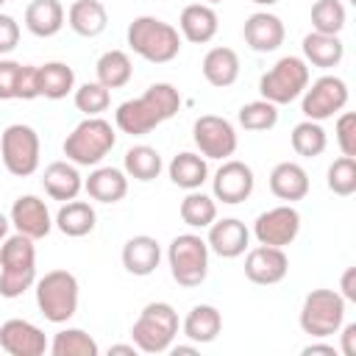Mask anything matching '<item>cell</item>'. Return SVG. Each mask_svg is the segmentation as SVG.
<instances>
[{
  "label": "cell",
  "instance_id": "1",
  "mask_svg": "<svg viewBox=\"0 0 356 356\" xmlns=\"http://www.w3.org/2000/svg\"><path fill=\"white\" fill-rule=\"evenodd\" d=\"M181 108V95L172 83H150L145 89V95L134 97V100H125L117 106L114 111V125L122 131V134H131V136H145L150 134L153 128H159L161 122L172 120Z\"/></svg>",
  "mask_w": 356,
  "mask_h": 356
},
{
  "label": "cell",
  "instance_id": "2",
  "mask_svg": "<svg viewBox=\"0 0 356 356\" xmlns=\"http://www.w3.org/2000/svg\"><path fill=\"white\" fill-rule=\"evenodd\" d=\"M36 284V248L25 234H11L0 245V295L14 300Z\"/></svg>",
  "mask_w": 356,
  "mask_h": 356
},
{
  "label": "cell",
  "instance_id": "3",
  "mask_svg": "<svg viewBox=\"0 0 356 356\" xmlns=\"http://www.w3.org/2000/svg\"><path fill=\"white\" fill-rule=\"evenodd\" d=\"M128 47L150 64H167L181 53V33L159 17H136L128 25Z\"/></svg>",
  "mask_w": 356,
  "mask_h": 356
},
{
  "label": "cell",
  "instance_id": "4",
  "mask_svg": "<svg viewBox=\"0 0 356 356\" xmlns=\"http://www.w3.org/2000/svg\"><path fill=\"white\" fill-rule=\"evenodd\" d=\"M114 145H117V134L111 122L103 117H86L72 128V134H67L64 156L75 167H97L111 153Z\"/></svg>",
  "mask_w": 356,
  "mask_h": 356
},
{
  "label": "cell",
  "instance_id": "5",
  "mask_svg": "<svg viewBox=\"0 0 356 356\" xmlns=\"http://www.w3.org/2000/svg\"><path fill=\"white\" fill-rule=\"evenodd\" d=\"M175 334H178V312L164 300L147 303L131 328V339H134L136 350H142V353L170 350Z\"/></svg>",
  "mask_w": 356,
  "mask_h": 356
},
{
  "label": "cell",
  "instance_id": "6",
  "mask_svg": "<svg viewBox=\"0 0 356 356\" xmlns=\"http://www.w3.org/2000/svg\"><path fill=\"white\" fill-rule=\"evenodd\" d=\"M78 278L70 270H50L36 281V306L47 323H67L78 312Z\"/></svg>",
  "mask_w": 356,
  "mask_h": 356
},
{
  "label": "cell",
  "instance_id": "7",
  "mask_svg": "<svg viewBox=\"0 0 356 356\" xmlns=\"http://www.w3.org/2000/svg\"><path fill=\"white\" fill-rule=\"evenodd\" d=\"M309 83V64L300 56H284L259 78V95L275 106H286L298 100Z\"/></svg>",
  "mask_w": 356,
  "mask_h": 356
},
{
  "label": "cell",
  "instance_id": "8",
  "mask_svg": "<svg viewBox=\"0 0 356 356\" xmlns=\"http://www.w3.org/2000/svg\"><path fill=\"white\" fill-rule=\"evenodd\" d=\"M167 261L178 286H200L209 275V245L197 234H178L167 248Z\"/></svg>",
  "mask_w": 356,
  "mask_h": 356
},
{
  "label": "cell",
  "instance_id": "9",
  "mask_svg": "<svg viewBox=\"0 0 356 356\" xmlns=\"http://www.w3.org/2000/svg\"><path fill=\"white\" fill-rule=\"evenodd\" d=\"M300 328L312 339L337 334L345 323V298L337 289H312L300 306Z\"/></svg>",
  "mask_w": 356,
  "mask_h": 356
},
{
  "label": "cell",
  "instance_id": "10",
  "mask_svg": "<svg viewBox=\"0 0 356 356\" xmlns=\"http://www.w3.org/2000/svg\"><path fill=\"white\" fill-rule=\"evenodd\" d=\"M39 153H42V142L31 125L14 122L0 134V156L11 175L17 178L33 175L39 170Z\"/></svg>",
  "mask_w": 356,
  "mask_h": 356
},
{
  "label": "cell",
  "instance_id": "11",
  "mask_svg": "<svg viewBox=\"0 0 356 356\" xmlns=\"http://www.w3.org/2000/svg\"><path fill=\"white\" fill-rule=\"evenodd\" d=\"M348 83L337 75H323L317 78L314 83H309L303 89V103H300V111L306 120H314V122H323V120H331L334 114H339L345 106H348Z\"/></svg>",
  "mask_w": 356,
  "mask_h": 356
},
{
  "label": "cell",
  "instance_id": "12",
  "mask_svg": "<svg viewBox=\"0 0 356 356\" xmlns=\"http://www.w3.org/2000/svg\"><path fill=\"white\" fill-rule=\"evenodd\" d=\"M192 139H195V147L200 150L203 159H220V161L231 159L236 153V145H239L234 125L217 114L197 117L192 125Z\"/></svg>",
  "mask_w": 356,
  "mask_h": 356
},
{
  "label": "cell",
  "instance_id": "13",
  "mask_svg": "<svg viewBox=\"0 0 356 356\" xmlns=\"http://www.w3.org/2000/svg\"><path fill=\"white\" fill-rule=\"evenodd\" d=\"M300 234V214L292 203L267 209L256 217L253 222V236L259 245H270V248H286L295 242V236Z\"/></svg>",
  "mask_w": 356,
  "mask_h": 356
},
{
  "label": "cell",
  "instance_id": "14",
  "mask_svg": "<svg viewBox=\"0 0 356 356\" xmlns=\"http://www.w3.org/2000/svg\"><path fill=\"white\" fill-rule=\"evenodd\" d=\"M253 186H256L253 170L239 159H225L211 178V197L225 206H236L253 195Z\"/></svg>",
  "mask_w": 356,
  "mask_h": 356
},
{
  "label": "cell",
  "instance_id": "15",
  "mask_svg": "<svg viewBox=\"0 0 356 356\" xmlns=\"http://www.w3.org/2000/svg\"><path fill=\"white\" fill-rule=\"evenodd\" d=\"M286 273H289V259H286L284 248L256 245L245 256V278L259 284V286L278 284L286 278Z\"/></svg>",
  "mask_w": 356,
  "mask_h": 356
},
{
  "label": "cell",
  "instance_id": "16",
  "mask_svg": "<svg viewBox=\"0 0 356 356\" xmlns=\"http://www.w3.org/2000/svg\"><path fill=\"white\" fill-rule=\"evenodd\" d=\"M0 348L11 356H42L50 350L44 331L19 317H11L0 325Z\"/></svg>",
  "mask_w": 356,
  "mask_h": 356
},
{
  "label": "cell",
  "instance_id": "17",
  "mask_svg": "<svg viewBox=\"0 0 356 356\" xmlns=\"http://www.w3.org/2000/svg\"><path fill=\"white\" fill-rule=\"evenodd\" d=\"M8 220L19 234L31 236L33 242L44 239L50 234V228H53V217L47 211V203L42 197H36V195H19L14 200V206H11Z\"/></svg>",
  "mask_w": 356,
  "mask_h": 356
},
{
  "label": "cell",
  "instance_id": "18",
  "mask_svg": "<svg viewBox=\"0 0 356 356\" xmlns=\"http://www.w3.org/2000/svg\"><path fill=\"white\" fill-rule=\"evenodd\" d=\"M248 242H250V231L236 217L214 220L209 225L206 245H209V253H217L220 259H236V256H242L248 250Z\"/></svg>",
  "mask_w": 356,
  "mask_h": 356
},
{
  "label": "cell",
  "instance_id": "19",
  "mask_svg": "<svg viewBox=\"0 0 356 356\" xmlns=\"http://www.w3.org/2000/svg\"><path fill=\"white\" fill-rule=\"evenodd\" d=\"M242 36H245V44L256 53H273L284 44V36H286V28L281 22V17L270 14V11H256L245 19V28H242Z\"/></svg>",
  "mask_w": 356,
  "mask_h": 356
},
{
  "label": "cell",
  "instance_id": "20",
  "mask_svg": "<svg viewBox=\"0 0 356 356\" xmlns=\"http://www.w3.org/2000/svg\"><path fill=\"white\" fill-rule=\"evenodd\" d=\"M178 28H181V36L192 44H206L217 36V28H220V17L217 11L209 6V3H189L184 11H181V19H178Z\"/></svg>",
  "mask_w": 356,
  "mask_h": 356
},
{
  "label": "cell",
  "instance_id": "21",
  "mask_svg": "<svg viewBox=\"0 0 356 356\" xmlns=\"http://www.w3.org/2000/svg\"><path fill=\"white\" fill-rule=\"evenodd\" d=\"M309 186H312L309 184V172L298 161H281L270 172V192L278 200H286V203L303 200L309 195Z\"/></svg>",
  "mask_w": 356,
  "mask_h": 356
},
{
  "label": "cell",
  "instance_id": "22",
  "mask_svg": "<svg viewBox=\"0 0 356 356\" xmlns=\"http://www.w3.org/2000/svg\"><path fill=\"white\" fill-rule=\"evenodd\" d=\"M159 261H161V248H159V242H156L153 236H147V234L131 236V239L122 245V267H125L131 275L145 278V275L156 273Z\"/></svg>",
  "mask_w": 356,
  "mask_h": 356
},
{
  "label": "cell",
  "instance_id": "23",
  "mask_svg": "<svg viewBox=\"0 0 356 356\" xmlns=\"http://www.w3.org/2000/svg\"><path fill=\"white\" fill-rule=\"evenodd\" d=\"M42 186L53 200H75L83 189V178L72 161H50L42 175Z\"/></svg>",
  "mask_w": 356,
  "mask_h": 356
},
{
  "label": "cell",
  "instance_id": "24",
  "mask_svg": "<svg viewBox=\"0 0 356 356\" xmlns=\"http://www.w3.org/2000/svg\"><path fill=\"white\" fill-rule=\"evenodd\" d=\"M83 189L97 203H120L128 195V175L117 167H97L83 181Z\"/></svg>",
  "mask_w": 356,
  "mask_h": 356
},
{
  "label": "cell",
  "instance_id": "25",
  "mask_svg": "<svg viewBox=\"0 0 356 356\" xmlns=\"http://www.w3.org/2000/svg\"><path fill=\"white\" fill-rule=\"evenodd\" d=\"M181 331L189 342L195 345H209L220 337L222 331V314L211 306V303H197L189 309V314L181 323Z\"/></svg>",
  "mask_w": 356,
  "mask_h": 356
},
{
  "label": "cell",
  "instance_id": "26",
  "mask_svg": "<svg viewBox=\"0 0 356 356\" xmlns=\"http://www.w3.org/2000/svg\"><path fill=\"white\" fill-rule=\"evenodd\" d=\"M67 25L83 36V39H95L106 31L108 25V14H106V6L100 0H75L67 11Z\"/></svg>",
  "mask_w": 356,
  "mask_h": 356
},
{
  "label": "cell",
  "instance_id": "27",
  "mask_svg": "<svg viewBox=\"0 0 356 356\" xmlns=\"http://www.w3.org/2000/svg\"><path fill=\"white\" fill-rule=\"evenodd\" d=\"M25 28L39 39L56 36L64 28V6L58 0H31L25 8Z\"/></svg>",
  "mask_w": 356,
  "mask_h": 356
},
{
  "label": "cell",
  "instance_id": "28",
  "mask_svg": "<svg viewBox=\"0 0 356 356\" xmlns=\"http://www.w3.org/2000/svg\"><path fill=\"white\" fill-rule=\"evenodd\" d=\"M203 78L217 86V89H225L231 83H236L239 78V56L234 47H211L206 56H203Z\"/></svg>",
  "mask_w": 356,
  "mask_h": 356
},
{
  "label": "cell",
  "instance_id": "29",
  "mask_svg": "<svg viewBox=\"0 0 356 356\" xmlns=\"http://www.w3.org/2000/svg\"><path fill=\"white\" fill-rule=\"evenodd\" d=\"M303 61L306 64H314L320 70H328V67H337L345 56V44L339 42L337 33H306L303 36Z\"/></svg>",
  "mask_w": 356,
  "mask_h": 356
},
{
  "label": "cell",
  "instance_id": "30",
  "mask_svg": "<svg viewBox=\"0 0 356 356\" xmlns=\"http://www.w3.org/2000/svg\"><path fill=\"white\" fill-rule=\"evenodd\" d=\"M95 222H97V214H95V209L86 200H67L58 209L56 220H53V225L64 236H72V239H81V236L92 234L95 231Z\"/></svg>",
  "mask_w": 356,
  "mask_h": 356
},
{
  "label": "cell",
  "instance_id": "31",
  "mask_svg": "<svg viewBox=\"0 0 356 356\" xmlns=\"http://www.w3.org/2000/svg\"><path fill=\"white\" fill-rule=\"evenodd\" d=\"M167 172H170V181H172L175 186L192 192V189H200V186L206 184V178H209V164H206L203 156L184 150V153L172 156V161L167 164Z\"/></svg>",
  "mask_w": 356,
  "mask_h": 356
},
{
  "label": "cell",
  "instance_id": "32",
  "mask_svg": "<svg viewBox=\"0 0 356 356\" xmlns=\"http://www.w3.org/2000/svg\"><path fill=\"white\" fill-rule=\"evenodd\" d=\"M122 170H125L128 178L147 184V181L159 178V172L164 170V161H161V153L156 147H150V145H134V147L125 150Z\"/></svg>",
  "mask_w": 356,
  "mask_h": 356
},
{
  "label": "cell",
  "instance_id": "33",
  "mask_svg": "<svg viewBox=\"0 0 356 356\" xmlns=\"http://www.w3.org/2000/svg\"><path fill=\"white\" fill-rule=\"evenodd\" d=\"M75 89V72L64 61H47L39 67V97L61 100Z\"/></svg>",
  "mask_w": 356,
  "mask_h": 356
},
{
  "label": "cell",
  "instance_id": "34",
  "mask_svg": "<svg viewBox=\"0 0 356 356\" xmlns=\"http://www.w3.org/2000/svg\"><path fill=\"white\" fill-rule=\"evenodd\" d=\"M95 72H97V83H103L106 89H122L134 78V64L125 50H106L97 58Z\"/></svg>",
  "mask_w": 356,
  "mask_h": 356
},
{
  "label": "cell",
  "instance_id": "35",
  "mask_svg": "<svg viewBox=\"0 0 356 356\" xmlns=\"http://www.w3.org/2000/svg\"><path fill=\"white\" fill-rule=\"evenodd\" d=\"M181 220L189 228H209L217 220V200L200 189H192L181 200Z\"/></svg>",
  "mask_w": 356,
  "mask_h": 356
},
{
  "label": "cell",
  "instance_id": "36",
  "mask_svg": "<svg viewBox=\"0 0 356 356\" xmlns=\"http://www.w3.org/2000/svg\"><path fill=\"white\" fill-rule=\"evenodd\" d=\"M289 142H292V150H295L298 156H303V159H314V156H320V153L325 150L328 136H325V131H323L320 122H314V120H303V122H298V125L292 128Z\"/></svg>",
  "mask_w": 356,
  "mask_h": 356
},
{
  "label": "cell",
  "instance_id": "37",
  "mask_svg": "<svg viewBox=\"0 0 356 356\" xmlns=\"http://www.w3.org/2000/svg\"><path fill=\"white\" fill-rule=\"evenodd\" d=\"M50 353L53 356H97L100 348L83 328H64L53 337Z\"/></svg>",
  "mask_w": 356,
  "mask_h": 356
},
{
  "label": "cell",
  "instance_id": "38",
  "mask_svg": "<svg viewBox=\"0 0 356 356\" xmlns=\"http://www.w3.org/2000/svg\"><path fill=\"white\" fill-rule=\"evenodd\" d=\"M236 120H239V125L245 131H270L278 122V106L264 100V97L261 100H250V103H245L239 108Z\"/></svg>",
  "mask_w": 356,
  "mask_h": 356
},
{
  "label": "cell",
  "instance_id": "39",
  "mask_svg": "<svg viewBox=\"0 0 356 356\" xmlns=\"http://www.w3.org/2000/svg\"><path fill=\"white\" fill-rule=\"evenodd\" d=\"M345 19H348V14H345V6L339 0H317L312 6V28L317 33H337L339 36V31L345 28Z\"/></svg>",
  "mask_w": 356,
  "mask_h": 356
},
{
  "label": "cell",
  "instance_id": "40",
  "mask_svg": "<svg viewBox=\"0 0 356 356\" xmlns=\"http://www.w3.org/2000/svg\"><path fill=\"white\" fill-rule=\"evenodd\" d=\"M72 100H75V108L83 111L86 117H100L111 106V89H106L103 83L92 81V83L78 86L72 92Z\"/></svg>",
  "mask_w": 356,
  "mask_h": 356
},
{
  "label": "cell",
  "instance_id": "41",
  "mask_svg": "<svg viewBox=\"0 0 356 356\" xmlns=\"http://www.w3.org/2000/svg\"><path fill=\"white\" fill-rule=\"evenodd\" d=\"M328 189L339 197H350L356 192V159L353 156H339L328 167Z\"/></svg>",
  "mask_w": 356,
  "mask_h": 356
},
{
  "label": "cell",
  "instance_id": "42",
  "mask_svg": "<svg viewBox=\"0 0 356 356\" xmlns=\"http://www.w3.org/2000/svg\"><path fill=\"white\" fill-rule=\"evenodd\" d=\"M334 134H337V145H339L342 156H353L356 159V114L353 111H339Z\"/></svg>",
  "mask_w": 356,
  "mask_h": 356
},
{
  "label": "cell",
  "instance_id": "43",
  "mask_svg": "<svg viewBox=\"0 0 356 356\" xmlns=\"http://www.w3.org/2000/svg\"><path fill=\"white\" fill-rule=\"evenodd\" d=\"M22 64L14 58H0V100H17V81Z\"/></svg>",
  "mask_w": 356,
  "mask_h": 356
},
{
  "label": "cell",
  "instance_id": "44",
  "mask_svg": "<svg viewBox=\"0 0 356 356\" xmlns=\"http://www.w3.org/2000/svg\"><path fill=\"white\" fill-rule=\"evenodd\" d=\"M39 97V67L22 64L19 81H17V100H33Z\"/></svg>",
  "mask_w": 356,
  "mask_h": 356
},
{
  "label": "cell",
  "instance_id": "45",
  "mask_svg": "<svg viewBox=\"0 0 356 356\" xmlns=\"http://www.w3.org/2000/svg\"><path fill=\"white\" fill-rule=\"evenodd\" d=\"M19 44V22L8 14H0V56L11 53Z\"/></svg>",
  "mask_w": 356,
  "mask_h": 356
},
{
  "label": "cell",
  "instance_id": "46",
  "mask_svg": "<svg viewBox=\"0 0 356 356\" xmlns=\"http://www.w3.org/2000/svg\"><path fill=\"white\" fill-rule=\"evenodd\" d=\"M339 295L345 298V303H356V267H348L339 278Z\"/></svg>",
  "mask_w": 356,
  "mask_h": 356
},
{
  "label": "cell",
  "instance_id": "47",
  "mask_svg": "<svg viewBox=\"0 0 356 356\" xmlns=\"http://www.w3.org/2000/svg\"><path fill=\"white\" fill-rule=\"evenodd\" d=\"M342 353L345 356H356V323H348L342 328Z\"/></svg>",
  "mask_w": 356,
  "mask_h": 356
},
{
  "label": "cell",
  "instance_id": "48",
  "mask_svg": "<svg viewBox=\"0 0 356 356\" xmlns=\"http://www.w3.org/2000/svg\"><path fill=\"white\" fill-rule=\"evenodd\" d=\"M317 353H325V356H337V348L328 345V342H312L303 348V356H317Z\"/></svg>",
  "mask_w": 356,
  "mask_h": 356
},
{
  "label": "cell",
  "instance_id": "49",
  "mask_svg": "<svg viewBox=\"0 0 356 356\" xmlns=\"http://www.w3.org/2000/svg\"><path fill=\"white\" fill-rule=\"evenodd\" d=\"M108 353H111V356H136V345H134V342H131V345H111Z\"/></svg>",
  "mask_w": 356,
  "mask_h": 356
},
{
  "label": "cell",
  "instance_id": "50",
  "mask_svg": "<svg viewBox=\"0 0 356 356\" xmlns=\"http://www.w3.org/2000/svg\"><path fill=\"white\" fill-rule=\"evenodd\" d=\"M170 350H172V356H192V353H197V345L192 342V345H170Z\"/></svg>",
  "mask_w": 356,
  "mask_h": 356
},
{
  "label": "cell",
  "instance_id": "51",
  "mask_svg": "<svg viewBox=\"0 0 356 356\" xmlns=\"http://www.w3.org/2000/svg\"><path fill=\"white\" fill-rule=\"evenodd\" d=\"M8 228H11V220H8L6 214H0V239L8 236Z\"/></svg>",
  "mask_w": 356,
  "mask_h": 356
},
{
  "label": "cell",
  "instance_id": "52",
  "mask_svg": "<svg viewBox=\"0 0 356 356\" xmlns=\"http://www.w3.org/2000/svg\"><path fill=\"white\" fill-rule=\"evenodd\" d=\"M253 3H259V6H273V3H278V0H253Z\"/></svg>",
  "mask_w": 356,
  "mask_h": 356
},
{
  "label": "cell",
  "instance_id": "53",
  "mask_svg": "<svg viewBox=\"0 0 356 356\" xmlns=\"http://www.w3.org/2000/svg\"><path fill=\"white\" fill-rule=\"evenodd\" d=\"M206 3H209V6H211V3H222V0H206Z\"/></svg>",
  "mask_w": 356,
  "mask_h": 356
},
{
  "label": "cell",
  "instance_id": "54",
  "mask_svg": "<svg viewBox=\"0 0 356 356\" xmlns=\"http://www.w3.org/2000/svg\"><path fill=\"white\" fill-rule=\"evenodd\" d=\"M3 3H6V0H0V6H3Z\"/></svg>",
  "mask_w": 356,
  "mask_h": 356
}]
</instances>
